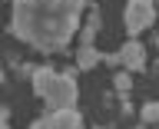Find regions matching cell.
Returning a JSON list of instances; mask_svg holds the SVG:
<instances>
[{
    "mask_svg": "<svg viewBox=\"0 0 159 129\" xmlns=\"http://www.w3.org/2000/svg\"><path fill=\"white\" fill-rule=\"evenodd\" d=\"M103 60V53H99L96 47H80V53H76V66L80 69H93Z\"/></svg>",
    "mask_w": 159,
    "mask_h": 129,
    "instance_id": "7",
    "label": "cell"
},
{
    "mask_svg": "<svg viewBox=\"0 0 159 129\" xmlns=\"http://www.w3.org/2000/svg\"><path fill=\"white\" fill-rule=\"evenodd\" d=\"M86 0H13L10 33L40 53H60L80 30Z\"/></svg>",
    "mask_w": 159,
    "mask_h": 129,
    "instance_id": "1",
    "label": "cell"
},
{
    "mask_svg": "<svg viewBox=\"0 0 159 129\" xmlns=\"http://www.w3.org/2000/svg\"><path fill=\"white\" fill-rule=\"evenodd\" d=\"M129 86H133V79H129V73H116V89H119V93H126Z\"/></svg>",
    "mask_w": 159,
    "mask_h": 129,
    "instance_id": "9",
    "label": "cell"
},
{
    "mask_svg": "<svg viewBox=\"0 0 159 129\" xmlns=\"http://www.w3.org/2000/svg\"><path fill=\"white\" fill-rule=\"evenodd\" d=\"M7 122H10V109L0 106V129H7Z\"/></svg>",
    "mask_w": 159,
    "mask_h": 129,
    "instance_id": "10",
    "label": "cell"
},
{
    "mask_svg": "<svg viewBox=\"0 0 159 129\" xmlns=\"http://www.w3.org/2000/svg\"><path fill=\"white\" fill-rule=\"evenodd\" d=\"M33 93L50 109H76V99H80V86L73 79V69H53V66L33 69Z\"/></svg>",
    "mask_w": 159,
    "mask_h": 129,
    "instance_id": "2",
    "label": "cell"
},
{
    "mask_svg": "<svg viewBox=\"0 0 159 129\" xmlns=\"http://www.w3.org/2000/svg\"><path fill=\"white\" fill-rule=\"evenodd\" d=\"M152 20H156V3H152V0H129V3H126L123 23H126L129 40H136L143 30H149Z\"/></svg>",
    "mask_w": 159,
    "mask_h": 129,
    "instance_id": "3",
    "label": "cell"
},
{
    "mask_svg": "<svg viewBox=\"0 0 159 129\" xmlns=\"http://www.w3.org/2000/svg\"><path fill=\"white\" fill-rule=\"evenodd\" d=\"M30 129H86L80 109H50L40 119H33Z\"/></svg>",
    "mask_w": 159,
    "mask_h": 129,
    "instance_id": "4",
    "label": "cell"
},
{
    "mask_svg": "<svg viewBox=\"0 0 159 129\" xmlns=\"http://www.w3.org/2000/svg\"><path fill=\"white\" fill-rule=\"evenodd\" d=\"M116 56H119V63H123L129 73H139V69L146 66V47H143L139 40H129V43L119 50Z\"/></svg>",
    "mask_w": 159,
    "mask_h": 129,
    "instance_id": "5",
    "label": "cell"
},
{
    "mask_svg": "<svg viewBox=\"0 0 159 129\" xmlns=\"http://www.w3.org/2000/svg\"><path fill=\"white\" fill-rule=\"evenodd\" d=\"M10 3H13V0H10Z\"/></svg>",
    "mask_w": 159,
    "mask_h": 129,
    "instance_id": "12",
    "label": "cell"
},
{
    "mask_svg": "<svg viewBox=\"0 0 159 129\" xmlns=\"http://www.w3.org/2000/svg\"><path fill=\"white\" fill-rule=\"evenodd\" d=\"M152 129H159V126H152Z\"/></svg>",
    "mask_w": 159,
    "mask_h": 129,
    "instance_id": "11",
    "label": "cell"
},
{
    "mask_svg": "<svg viewBox=\"0 0 159 129\" xmlns=\"http://www.w3.org/2000/svg\"><path fill=\"white\" fill-rule=\"evenodd\" d=\"M99 33V13L96 10H89V20L83 23V30H80V47H93V37Z\"/></svg>",
    "mask_w": 159,
    "mask_h": 129,
    "instance_id": "6",
    "label": "cell"
},
{
    "mask_svg": "<svg viewBox=\"0 0 159 129\" xmlns=\"http://www.w3.org/2000/svg\"><path fill=\"white\" fill-rule=\"evenodd\" d=\"M143 122L146 126H159V103H146L143 106Z\"/></svg>",
    "mask_w": 159,
    "mask_h": 129,
    "instance_id": "8",
    "label": "cell"
}]
</instances>
